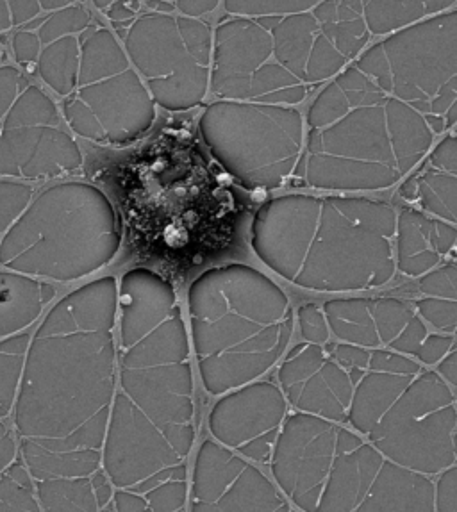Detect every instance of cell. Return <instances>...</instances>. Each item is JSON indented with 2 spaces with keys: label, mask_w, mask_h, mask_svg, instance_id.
<instances>
[{
  "label": "cell",
  "mask_w": 457,
  "mask_h": 512,
  "mask_svg": "<svg viewBox=\"0 0 457 512\" xmlns=\"http://www.w3.org/2000/svg\"><path fill=\"white\" fill-rule=\"evenodd\" d=\"M11 15H9L8 0H0V33L11 27Z\"/></svg>",
  "instance_id": "obj_51"
},
{
  "label": "cell",
  "mask_w": 457,
  "mask_h": 512,
  "mask_svg": "<svg viewBox=\"0 0 457 512\" xmlns=\"http://www.w3.org/2000/svg\"><path fill=\"white\" fill-rule=\"evenodd\" d=\"M42 282L24 273L0 270V339L24 332L42 316Z\"/></svg>",
  "instance_id": "obj_21"
},
{
  "label": "cell",
  "mask_w": 457,
  "mask_h": 512,
  "mask_svg": "<svg viewBox=\"0 0 457 512\" xmlns=\"http://www.w3.org/2000/svg\"><path fill=\"white\" fill-rule=\"evenodd\" d=\"M186 311L193 363L211 397L272 372L295 331L288 293L245 263L199 273L188 286Z\"/></svg>",
  "instance_id": "obj_6"
},
{
  "label": "cell",
  "mask_w": 457,
  "mask_h": 512,
  "mask_svg": "<svg viewBox=\"0 0 457 512\" xmlns=\"http://www.w3.org/2000/svg\"><path fill=\"white\" fill-rule=\"evenodd\" d=\"M320 0H225V11L243 17H283L315 8Z\"/></svg>",
  "instance_id": "obj_33"
},
{
  "label": "cell",
  "mask_w": 457,
  "mask_h": 512,
  "mask_svg": "<svg viewBox=\"0 0 457 512\" xmlns=\"http://www.w3.org/2000/svg\"><path fill=\"white\" fill-rule=\"evenodd\" d=\"M454 350H456V334L429 332L415 359L429 368H434L443 357L449 356Z\"/></svg>",
  "instance_id": "obj_42"
},
{
  "label": "cell",
  "mask_w": 457,
  "mask_h": 512,
  "mask_svg": "<svg viewBox=\"0 0 457 512\" xmlns=\"http://www.w3.org/2000/svg\"><path fill=\"white\" fill-rule=\"evenodd\" d=\"M413 307L427 327H433L436 332L456 334L457 297L420 295Z\"/></svg>",
  "instance_id": "obj_34"
},
{
  "label": "cell",
  "mask_w": 457,
  "mask_h": 512,
  "mask_svg": "<svg viewBox=\"0 0 457 512\" xmlns=\"http://www.w3.org/2000/svg\"><path fill=\"white\" fill-rule=\"evenodd\" d=\"M193 512H286L291 505L256 464L213 438L200 443L188 475Z\"/></svg>",
  "instance_id": "obj_11"
},
{
  "label": "cell",
  "mask_w": 457,
  "mask_h": 512,
  "mask_svg": "<svg viewBox=\"0 0 457 512\" xmlns=\"http://www.w3.org/2000/svg\"><path fill=\"white\" fill-rule=\"evenodd\" d=\"M83 166V152L54 125L0 129V175L47 179Z\"/></svg>",
  "instance_id": "obj_16"
},
{
  "label": "cell",
  "mask_w": 457,
  "mask_h": 512,
  "mask_svg": "<svg viewBox=\"0 0 457 512\" xmlns=\"http://www.w3.org/2000/svg\"><path fill=\"white\" fill-rule=\"evenodd\" d=\"M43 22H45V20H43V18H38V20H33V22H31V24L25 25V29H27V31H29V29H36V27H38V29H40V25H42Z\"/></svg>",
  "instance_id": "obj_54"
},
{
  "label": "cell",
  "mask_w": 457,
  "mask_h": 512,
  "mask_svg": "<svg viewBox=\"0 0 457 512\" xmlns=\"http://www.w3.org/2000/svg\"><path fill=\"white\" fill-rule=\"evenodd\" d=\"M90 24V15L86 9L81 6H67V8H61L50 15L49 18H45V22L40 25V43L56 42L59 38H65L70 34L81 33L83 29H86Z\"/></svg>",
  "instance_id": "obj_36"
},
{
  "label": "cell",
  "mask_w": 457,
  "mask_h": 512,
  "mask_svg": "<svg viewBox=\"0 0 457 512\" xmlns=\"http://www.w3.org/2000/svg\"><path fill=\"white\" fill-rule=\"evenodd\" d=\"M117 393L106 434L161 430L197 441L192 348L183 307L165 275L136 266L118 281Z\"/></svg>",
  "instance_id": "obj_3"
},
{
  "label": "cell",
  "mask_w": 457,
  "mask_h": 512,
  "mask_svg": "<svg viewBox=\"0 0 457 512\" xmlns=\"http://www.w3.org/2000/svg\"><path fill=\"white\" fill-rule=\"evenodd\" d=\"M117 307L113 275L50 307L29 341L13 405L18 439L67 455L102 489H111L102 446L117 393Z\"/></svg>",
  "instance_id": "obj_1"
},
{
  "label": "cell",
  "mask_w": 457,
  "mask_h": 512,
  "mask_svg": "<svg viewBox=\"0 0 457 512\" xmlns=\"http://www.w3.org/2000/svg\"><path fill=\"white\" fill-rule=\"evenodd\" d=\"M354 389L347 425L393 463L436 477L457 464L456 388L434 368L390 350L329 345Z\"/></svg>",
  "instance_id": "obj_5"
},
{
  "label": "cell",
  "mask_w": 457,
  "mask_h": 512,
  "mask_svg": "<svg viewBox=\"0 0 457 512\" xmlns=\"http://www.w3.org/2000/svg\"><path fill=\"white\" fill-rule=\"evenodd\" d=\"M381 43L390 68V93L429 116L441 88L457 77L456 9L408 25Z\"/></svg>",
  "instance_id": "obj_10"
},
{
  "label": "cell",
  "mask_w": 457,
  "mask_h": 512,
  "mask_svg": "<svg viewBox=\"0 0 457 512\" xmlns=\"http://www.w3.org/2000/svg\"><path fill=\"white\" fill-rule=\"evenodd\" d=\"M38 72L52 90L68 97L77 86L79 74V42L74 36L49 43L38 56Z\"/></svg>",
  "instance_id": "obj_28"
},
{
  "label": "cell",
  "mask_w": 457,
  "mask_h": 512,
  "mask_svg": "<svg viewBox=\"0 0 457 512\" xmlns=\"http://www.w3.org/2000/svg\"><path fill=\"white\" fill-rule=\"evenodd\" d=\"M211 156L249 190H275L295 175L304 150L297 109L245 100H218L199 120Z\"/></svg>",
  "instance_id": "obj_8"
},
{
  "label": "cell",
  "mask_w": 457,
  "mask_h": 512,
  "mask_svg": "<svg viewBox=\"0 0 457 512\" xmlns=\"http://www.w3.org/2000/svg\"><path fill=\"white\" fill-rule=\"evenodd\" d=\"M308 93V84L288 72L279 63H263L252 75L247 102L293 106Z\"/></svg>",
  "instance_id": "obj_27"
},
{
  "label": "cell",
  "mask_w": 457,
  "mask_h": 512,
  "mask_svg": "<svg viewBox=\"0 0 457 512\" xmlns=\"http://www.w3.org/2000/svg\"><path fill=\"white\" fill-rule=\"evenodd\" d=\"M18 443L15 434L9 430L4 438L0 439V471L4 470L9 463L17 459Z\"/></svg>",
  "instance_id": "obj_48"
},
{
  "label": "cell",
  "mask_w": 457,
  "mask_h": 512,
  "mask_svg": "<svg viewBox=\"0 0 457 512\" xmlns=\"http://www.w3.org/2000/svg\"><path fill=\"white\" fill-rule=\"evenodd\" d=\"M456 223L424 213L416 207L397 211L395 222V270L418 279L438 266L456 261Z\"/></svg>",
  "instance_id": "obj_18"
},
{
  "label": "cell",
  "mask_w": 457,
  "mask_h": 512,
  "mask_svg": "<svg viewBox=\"0 0 457 512\" xmlns=\"http://www.w3.org/2000/svg\"><path fill=\"white\" fill-rule=\"evenodd\" d=\"M97 120L104 143L125 145L140 140L156 122V104L133 70L86 84L75 95Z\"/></svg>",
  "instance_id": "obj_15"
},
{
  "label": "cell",
  "mask_w": 457,
  "mask_h": 512,
  "mask_svg": "<svg viewBox=\"0 0 457 512\" xmlns=\"http://www.w3.org/2000/svg\"><path fill=\"white\" fill-rule=\"evenodd\" d=\"M33 199V188L24 182L0 181V243L18 216Z\"/></svg>",
  "instance_id": "obj_37"
},
{
  "label": "cell",
  "mask_w": 457,
  "mask_h": 512,
  "mask_svg": "<svg viewBox=\"0 0 457 512\" xmlns=\"http://www.w3.org/2000/svg\"><path fill=\"white\" fill-rule=\"evenodd\" d=\"M366 27L372 34H388L454 8L456 0H361Z\"/></svg>",
  "instance_id": "obj_24"
},
{
  "label": "cell",
  "mask_w": 457,
  "mask_h": 512,
  "mask_svg": "<svg viewBox=\"0 0 457 512\" xmlns=\"http://www.w3.org/2000/svg\"><path fill=\"white\" fill-rule=\"evenodd\" d=\"M359 72L368 75L384 93L390 95L391 79L388 61L384 56L383 43H375L372 49L366 50L365 54L356 63Z\"/></svg>",
  "instance_id": "obj_41"
},
{
  "label": "cell",
  "mask_w": 457,
  "mask_h": 512,
  "mask_svg": "<svg viewBox=\"0 0 457 512\" xmlns=\"http://www.w3.org/2000/svg\"><path fill=\"white\" fill-rule=\"evenodd\" d=\"M434 512H457V464L436 475Z\"/></svg>",
  "instance_id": "obj_44"
},
{
  "label": "cell",
  "mask_w": 457,
  "mask_h": 512,
  "mask_svg": "<svg viewBox=\"0 0 457 512\" xmlns=\"http://www.w3.org/2000/svg\"><path fill=\"white\" fill-rule=\"evenodd\" d=\"M0 61H2V49H0Z\"/></svg>",
  "instance_id": "obj_56"
},
{
  "label": "cell",
  "mask_w": 457,
  "mask_h": 512,
  "mask_svg": "<svg viewBox=\"0 0 457 512\" xmlns=\"http://www.w3.org/2000/svg\"><path fill=\"white\" fill-rule=\"evenodd\" d=\"M318 31L347 59L356 58L370 40L361 0H324L315 8Z\"/></svg>",
  "instance_id": "obj_22"
},
{
  "label": "cell",
  "mask_w": 457,
  "mask_h": 512,
  "mask_svg": "<svg viewBox=\"0 0 457 512\" xmlns=\"http://www.w3.org/2000/svg\"><path fill=\"white\" fill-rule=\"evenodd\" d=\"M297 323H299L300 336L302 341L316 343V345H327L331 341V331L325 320V314L315 304H306L299 307L297 311Z\"/></svg>",
  "instance_id": "obj_40"
},
{
  "label": "cell",
  "mask_w": 457,
  "mask_h": 512,
  "mask_svg": "<svg viewBox=\"0 0 457 512\" xmlns=\"http://www.w3.org/2000/svg\"><path fill=\"white\" fill-rule=\"evenodd\" d=\"M322 311L331 336L366 350H390L415 359L429 334L413 304L402 298H333Z\"/></svg>",
  "instance_id": "obj_13"
},
{
  "label": "cell",
  "mask_w": 457,
  "mask_h": 512,
  "mask_svg": "<svg viewBox=\"0 0 457 512\" xmlns=\"http://www.w3.org/2000/svg\"><path fill=\"white\" fill-rule=\"evenodd\" d=\"M281 18L283 17H274V15H266V17H258V25H261L265 31H272L274 29L275 25L279 24L281 22Z\"/></svg>",
  "instance_id": "obj_52"
},
{
  "label": "cell",
  "mask_w": 457,
  "mask_h": 512,
  "mask_svg": "<svg viewBox=\"0 0 457 512\" xmlns=\"http://www.w3.org/2000/svg\"><path fill=\"white\" fill-rule=\"evenodd\" d=\"M384 104L350 106L331 124L309 127L295 177L309 188L333 193L390 190L399 184L409 172L395 147Z\"/></svg>",
  "instance_id": "obj_9"
},
{
  "label": "cell",
  "mask_w": 457,
  "mask_h": 512,
  "mask_svg": "<svg viewBox=\"0 0 457 512\" xmlns=\"http://www.w3.org/2000/svg\"><path fill=\"white\" fill-rule=\"evenodd\" d=\"M220 0H177V9L186 17H199L217 8Z\"/></svg>",
  "instance_id": "obj_47"
},
{
  "label": "cell",
  "mask_w": 457,
  "mask_h": 512,
  "mask_svg": "<svg viewBox=\"0 0 457 512\" xmlns=\"http://www.w3.org/2000/svg\"><path fill=\"white\" fill-rule=\"evenodd\" d=\"M268 466L300 511L434 512L431 477L393 463L347 423L288 414Z\"/></svg>",
  "instance_id": "obj_4"
},
{
  "label": "cell",
  "mask_w": 457,
  "mask_h": 512,
  "mask_svg": "<svg viewBox=\"0 0 457 512\" xmlns=\"http://www.w3.org/2000/svg\"><path fill=\"white\" fill-rule=\"evenodd\" d=\"M125 49L147 81L167 77L197 63L184 45L177 18L161 13L136 20L125 36Z\"/></svg>",
  "instance_id": "obj_19"
},
{
  "label": "cell",
  "mask_w": 457,
  "mask_h": 512,
  "mask_svg": "<svg viewBox=\"0 0 457 512\" xmlns=\"http://www.w3.org/2000/svg\"><path fill=\"white\" fill-rule=\"evenodd\" d=\"M29 341H31V334L25 331L0 339V418L2 420L8 418L17 400Z\"/></svg>",
  "instance_id": "obj_29"
},
{
  "label": "cell",
  "mask_w": 457,
  "mask_h": 512,
  "mask_svg": "<svg viewBox=\"0 0 457 512\" xmlns=\"http://www.w3.org/2000/svg\"><path fill=\"white\" fill-rule=\"evenodd\" d=\"M40 504L31 473L17 455L0 471V512H36Z\"/></svg>",
  "instance_id": "obj_31"
},
{
  "label": "cell",
  "mask_w": 457,
  "mask_h": 512,
  "mask_svg": "<svg viewBox=\"0 0 457 512\" xmlns=\"http://www.w3.org/2000/svg\"><path fill=\"white\" fill-rule=\"evenodd\" d=\"M334 83L340 86L343 95L349 100L350 106H374L383 104L390 97L384 93L368 75L359 72L358 68L352 67L336 77Z\"/></svg>",
  "instance_id": "obj_35"
},
{
  "label": "cell",
  "mask_w": 457,
  "mask_h": 512,
  "mask_svg": "<svg viewBox=\"0 0 457 512\" xmlns=\"http://www.w3.org/2000/svg\"><path fill=\"white\" fill-rule=\"evenodd\" d=\"M8 432H9L8 425H6V423H4V420H2V418H0V439L4 438V436H6V434H8Z\"/></svg>",
  "instance_id": "obj_55"
},
{
  "label": "cell",
  "mask_w": 457,
  "mask_h": 512,
  "mask_svg": "<svg viewBox=\"0 0 457 512\" xmlns=\"http://www.w3.org/2000/svg\"><path fill=\"white\" fill-rule=\"evenodd\" d=\"M74 0H8L11 24L20 25L33 20L40 15V11H54V9L67 8Z\"/></svg>",
  "instance_id": "obj_43"
},
{
  "label": "cell",
  "mask_w": 457,
  "mask_h": 512,
  "mask_svg": "<svg viewBox=\"0 0 457 512\" xmlns=\"http://www.w3.org/2000/svg\"><path fill=\"white\" fill-rule=\"evenodd\" d=\"M349 108V100L343 95L340 86L331 83L320 91V95L309 106L308 125L313 129L324 127V125L334 122L336 118H340L341 115H345Z\"/></svg>",
  "instance_id": "obj_38"
},
{
  "label": "cell",
  "mask_w": 457,
  "mask_h": 512,
  "mask_svg": "<svg viewBox=\"0 0 457 512\" xmlns=\"http://www.w3.org/2000/svg\"><path fill=\"white\" fill-rule=\"evenodd\" d=\"M95 2V6L100 9L108 8V6H111L115 0H93Z\"/></svg>",
  "instance_id": "obj_53"
},
{
  "label": "cell",
  "mask_w": 457,
  "mask_h": 512,
  "mask_svg": "<svg viewBox=\"0 0 457 512\" xmlns=\"http://www.w3.org/2000/svg\"><path fill=\"white\" fill-rule=\"evenodd\" d=\"M129 68V59L108 29H97L84 34L79 52L77 86L97 83Z\"/></svg>",
  "instance_id": "obj_26"
},
{
  "label": "cell",
  "mask_w": 457,
  "mask_h": 512,
  "mask_svg": "<svg viewBox=\"0 0 457 512\" xmlns=\"http://www.w3.org/2000/svg\"><path fill=\"white\" fill-rule=\"evenodd\" d=\"M122 223L108 195L61 182L31 199L0 243V268L34 279L81 281L115 261Z\"/></svg>",
  "instance_id": "obj_7"
},
{
  "label": "cell",
  "mask_w": 457,
  "mask_h": 512,
  "mask_svg": "<svg viewBox=\"0 0 457 512\" xmlns=\"http://www.w3.org/2000/svg\"><path fill=\"white\" fill-rule=\"evenodd\" d=\"M397 207L329 193L266 200L250 223V247L279 279L300 290L345 295L395 277Z\"/></svg>",
  "instance_id": "obj_2"
},
{
  "label": "cell",
  "mask_w": 457,
  "mask_h": 512,
  "mask_svg": "<svg viewBox=\"0 0 457 512\" xmlns=\"http://www.w3.org/2000/svg\"><path fill=\"white\" fill-rule=\"evenodd\" d=\"M416 166L415 174L400 186V197L415 202L424 213L457 223L456 136H445Z\"/></svg>",
  "instance_id": "obj_20"
},
{
  "label": "cell",
  "mask_w": 457,
  "mask_h": 512,
  "mask_svg": "<svg viewBox=\"0 0 457 512\" xmlns=\"http://www.w3.org/2000/svg\"><path fill=\"white\" fill-rule=\"evenodd\" d=\"M318 24L315 17L308 13H297L290 17L281 18V22L272 29V52L279 65L288 72L299 77L306 83V61L309 50L315 42Z\"/></svg>",
  "instance_id": "obj_23"
},
{
  "label": "cell",
  "mask_w": 457,
  "mask_h": 512,
  "mask_svg": "<svg viewBox=\"0 0 457 512\" xmlns=\"http://www.w3.org/2000/svg\"><path fill=\"white\" fill-rule=\"evenodd\" d=\"M58 108L38 86H27L18 93L6 116L2 118V129L34 127V125H54L59 127Z\"/></svg>",
  "instance_id": "obj_30"
},
{
  "label": "cell",
  "mask_w": 457,
  "mask_h": 512,
  "mask_svg": "<svg viewBox=\"0 0 457 512\" xmlns=\"http://www.w3.org/2000/svg\"><path fill=\"white\" fill-rule=\"evenodd\" d=\"M217 398L208 414L211 438L252 463H270L290 414L277 382L254 380Z\"/></svg>",
  "instance_id": "obj_12"
},
{
  "label": "cell",
  "mask_w": 457,
  "mask_h": 512,
  "mask_svg": "<svg viewBox=\"0 0 457 512\" xmlns=\"http://www.w3.org/2000/svg\"><path fill=\"white\" fill-rule=\"evenodd\" d=\"M177 27L192 58L202 67H209L213 54V40L208 25L193 17H179Z\"/></svg>",
  "instance_id": "obj_39"
},
{
  "label": "cell",
  "mask_w": 457,
  "mask_h": 512,
  "mask_svg": "<svg viewBox=\"0 0 457 512\" xmlns=\"http://www.w3.org/2000/svg\"><path fill=\"white\" fill-rule=\"evenodd\" d=\"M109 17L113 18V20L117 22V20H122V18L133 17V11H131V9H127V4H125L124 0H117V2H115V6L109 9Z\"/></svg>",
  "instance_id": "obj_50"
},
{
  "label": "cell",
  "mask_w": 457,
  "mask_h": 512,
  "mask_svg": "<svg viewBox=\"0 0 457 512\" xmlns=\"http://www.w3.org/2000/svg\"><path fill=\"white\" fill-rule=\"evenodd\" d=\"M272 56V36L256 20L236 18L217 29L211 90L222 100L249 99L250 81Z\"/></svg>",
  "instance_id": "obj_17"
},
{
  "label": "cell",
  "mask_w": 457,
  "mask_h": 512,
  "mask_svg": "<svg viewBox=\"0 0 457 512\" xmlns=\"http://www.w3.org/2000/svg\"><path fill=\"white\" fill-rule=\"evenodd\" d=\"M209 86L208 67L193 63L175 74L147 81V90L154 104L167 111H188L197 108L206 97Z\"/></svg>",
  "instance_id": "obj_25"
},
{
  "label": "cell",
  "mask_w": 457,
  "mask_h": 512,
  "mask_svg": "<svg viewBox=\"0 0 457 512\" xmlns=\"http://www.w3.org/2000/svg\"><path fill=\"white\" fill-rule=\"evenodd\" d=\"M434 370L440 373L443 379L449 382L450 386L456 388L457 384V350L450 352L449 356L443 357L440 363L434 366Z\"/></svg>",
  "instance_id": "obj_49"
},
{
  "label": "cell",
  "mask_w": 457,
  "mask_h": 512,
  "mask_svg": "<svg viewBox=\"0 0 457 512\" xmlns=\"http://www.w3.org/2000/svg\"><path fill=\"white\" fill-rule=\"evenodd\" d=\"M345 63L347 58L341 54L340 50L336 49L324 34H316L315 42L309 50L306 70H304L306 84L324 83L329 77L338 74Z\"/></svg>",
  "instance_id": "obj_32"
},
{
  "label": "cell",
  "mask_w": 457,
  "mask_h": 512,
  "mask_svg": "<svg viewBox=\"0 0 457 512\" xmlns=\"http://www.w3.org/2000/svg\"><path fill=\"white\" fill-rule=\"evenodd\" d=\"M40 38L31 31H20L13 38V49L20 63H33L40 56Z\"/></svg>",
  "instance_id": "obj_46"
},
{
  "label": "cell",
  "mask_w": 457,
  "mask_h": 512,
  "mask_svg": "<svg viewBox=\"0 0 457 512\" xmlns=\"http://www.w3.org/2000/svg\"><path fill=\"white\" fill-rule=\"evenodd\" d=\"M275 368L277 386L297 413L347 423L354 380L331 347L302 341Z\"/></svg>",
  "instance_id": "obj_14"
},
{
  "label": "cell",
  "mask_w": 457,
  "mask_h": 512,
  "mask_svg": "<svg viewBox=\"0 0 457 512\" xmlns=\"http://www.w3.org/2000/svg\"><path fill=\"white\" fill-rule=\"evenodd\" d=\"M29 84L24 75H20L15 67H0V122L6 116L11 104L15 102L20 91H24Z\"/></svg>",
  "instance_id": "obj_45"
}]
</instances>
